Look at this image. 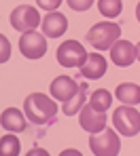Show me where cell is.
<instances>
[{
	"instance_id": "obj_20",
	"label": "cell",
	"mask_w": 140,
	"mask_h": 156,
	"mask_svg": "<svg viewBox=\"0 0 140 156\" xmlns=\"http://www.w3.org/2000/svg\"><path fill=\"white\" fill-rule=\"evenodd\" d=\"M91 4H93L91 0H68V6L74 11H87Z\"/></svg>"
},
{
	"instance_id": "obj_6",
	"label": "cell",
	"mask_w": 140,
	"mask_h": 156,
	"mask_svg": "<svg viewBox=\"0 0 140 156\" xmlns=\"http://www.w3.org/2000/svg\"><path fill=\"white\" fill-rule=\"evenodd\" d=\"M87 59V51L79 40H64L57 47V61L64 68H81Z\"/></svg>"
},
{
	"instance_id": "obj_7",
	"label": "cell",
	"mask_w": 140,
	"mask_h": 156,
	"mask_svg": "<svg viewBox=\"0 0 140 156\" xmlns=\"http://www.w3.org/2000/svg\"><path fill=\"white\" fill-rule=\"evenodd\" d=\"M19 51L28 59H40L47 53V38L40 36L36 30L34 32H26L19 38Z\"/></svg>"
},
{
	"instance_id": "obj_10",
	"label": "cell",
	"mask_w": 140,
	"mask_h": 156,
	"mask_svg": "<svg viewBox=\"0 0 140 156\" xmlns=\"http://www.w3.org/2000/svg\"><path fill=\"white\" fill-rule=\"evenodd\" d=\"M49 91H51V97H53V99L66 104V101L79 91V84H77L74 78H70V76H57V78H53Z\"/></svg>"
},
{
	"instance_id": "obj_22",
	"label": "cell",
	"mask_w": 140,
	"mask_h": 156,
	"mask_svg": "<svg viewBox=\"0 0 140 156\" xmlns=\"http://www.w3.org/2000/svg\"><path fill=\"white\" fill-rule=\"evenodd\" d=\"M26 156H49V152H47L45 148H32Z\"/></svg>"
},
{
	"instance_id": "obj_13",
	"label": "cell",
	"mask_w": 140,
	"mask_h": 156,
	"mask_svg": "<svg viewBox=\"0 0 140 156\" xmlns=\"http://www.w3.org/2000/svg\"><path fill=\"white\" fill-rule=\"evenodd\" d=\"M0 125L6 131H11V133H21V131H26V127H28V122L24 118V112L19 108H6L0 114Z\"/></svg>"
},
{
	"instance_id": "obj_19",
	"label": "cell",
	"mask_w": 140,
	"mask_h": 156,
	"mask_svg": "<svg viewBox=\"0 0 140 156\" xmlns=\"http://www.w3.org/2000/svg\"><path fill=\"white\" fill-rule=\"evenodd\" d=\"M11 57V42L4 34H0V63H6Z\"/></svg>"
},
{
	"instance_id": "obj_4",
	"label": "cell",
	"mask_w": 140,
	"mask_h": 156,
	"mask_svg": "<svg viewBox=\"0 0 140 156\" xmlns=\"http://www.w3.org/2000/svg\"><path fill=\"white\" fill-rule=\"evenodd\" d=\"M89 148L96 156H117L121 150V139L112 129H104L89 137Z\"/></svg>"
},
{
	"instance_id": "obj_5",
	"label": "cell",
	"mask_w": 140,
	"mask_h": 156,
	"mask_svg": "<svg viewBox=\"0 0 140 156\" xmlns=\"http://www.w3.org/2000/svg\"><path fill=\"white\" fill-rule=\"evenodd\" d=\"M40 21H43V19H40L36 6H32V4H19V6L13 9V13H11V26L15 27L17 32H21V34L34 32Z\"/></svg>"
},
{
	"instance_id": "obj_14",
	"label": "cell",
	"mask_w": 140,
	"mask_h": 156,
	"mask_svg": "<svg viewBox=\"0 0 140 156\" xmlns=\"http://www.w3.org/2000/svg\"><path fill=\"white\" fill-rule=\"evenodd\" d=\"M115 95H117V99L123 105H138L140 104V84L121 82V84L115 89Z\"/></svg>"
},
{
	"instance_id": "obj_1",
	"label": "cell",
	"mask_w": 140,
	"mask_h": 156,
	"mask_svg": "<svg viewBox=\"0 0 140 156\" xmlns=\"http://www.w3.org/2000/svg\"><path fill=\"white\" fill-rule=\"evenodd\" d=\"M24 112H26L30 122H34V125H47V122H51L55 118L57 104L53 101V97H49L45 93H32L24 101Z\"/></svg>"
},
{
	"instance_id": "obj_18",
	"label": "cell",
	"mask_w": 140,
	"mask_h": 156,
	"mask_svg": "<svg viewBox=\"0 0 140 156\" xmlns=\"http://www.w3.org/2000/svg\"><path fill=\"white\" fill-rule=\"evenodd\" d=\"M98 9H100V13H102L104 17L115 19V17L123 11V2H121V0H100V2H98Z\"/></svg>"
},
{
	"instance_id": "obj_24",
	"label": "cell",
	"mask_w": 140,
	"mask_h": 156,
	"mask_svg": "<svg viewBox=\"0 0 140 156\" xmlns=\"http://www.w3.org/2000/svg\"><path fill=\"white\" fill-rule=\"evenodd\" d=\"M136 59H138V61H140V42H138V44H136Z\"/></svg>"
},
{
	"instance_id": "obj_15",
	"label": "cell",
	"mask_w": 140,
	"mask_h": 156,
	"mask_svg": "<svg viewBox=\"0 0 140 156\" xmlns=\"http://www.w3.org/2000/svg\"><path fill=\"white\" fill-rule=\"evenodd\" d=\"M87 89H89L87 84H79V91H77V93H74L66 104H64L62 110H64V114H66V116H74L77 112H81V110H83L85 99H87Z\"/></svg>"
},
{
	"instance_id": "obj_11",
	"label": "cell",
	"mask_w": 140,
	"mask_h": 156,
	"mask_svg": "<svg viewBox=\"0 0 140 156\" xmlns=\"http://www.w3.org/2000/svg\"><path fill=\"white\" fill-rule=\"evenodd\" d=\"M106 68H108V63H106L104 55H100V53H87V59L81 66V74L87 80H96V78H102L106 74Z\"/></svg>"
},
{
	"instance_id": "obj_12",
	"label": "cell",
	"mask_w": 140,
	"mask_h": 156,
	"mask_svg": "<svg viewBox=\"0 0 140 156\" xmlns=\"http://www.w3.org/2000/svg\"><path fill=\"white\" fill-rule=\"evenodd\" d=\"M43 23V32H45V36H49V38H59V36H64V32L68 30V21H66V17L62 15V13H47L45 15V19L40 21Z\"/></svg>"
},
{
	"instance_id": "obj_3",
	"label": "cell",
	"mask_w": 140,
	"mask_h": 156,
	"mask_svg": "<svg viewBox=\"0 0 140 156\" xmlns=\"http://www.w3.org/2000/svg\"><path fill=\"white\" fill-rule=\"evenodd\" d=\"M112 125L123 137H134L140 133V112L132 105H121L112 112Z\"/></svg>"
},
{
	"instance_id": "obj_17",
	"label": "cell",
	"mask_w": 140,
	"mask_h": 156,
	"mask_svg": "<svg viewBox=\"0 0 140 156\" xmlns=\"http://www.w3.org/2000/svg\"><path fill=\"white\" fill-rule=\"evenodd\" d=\"M19 150H21L19 137H15L13 133L2 135V139H0V156H19Z\"/></svg>"
},
{
	"instance_id": "obj_9",
	"label": "cell",
	"mask_w": 140,
	"mask_h": 156,
	"mask_svg": "<svg viewBox=\"0 0 140 156\" xmlns=\"http://www.w3.org/2000/svg\"><path fill=\"white\" fill-rule=\"evenodd\" d=\"M111 59L115 66L119 68H127L136 61V47L130 40H117L111 47Z\"/></svg>"
},
{
	"instance_id": "obj_21",
	"label": "cell",
	"mask_w": 140,
	"mask_h": 156,
	"mask_svg": "<svg viewBox=\"0 0 140 156\" xmlns=\"http://www.w3.org/2000/svg\"><path fill=\"white\" fill-rule=\"evenodd\" d=\"M36 4H38V6H43V9H47L49 13H53V11H55L57 6L62 4V2H59V0H53V2H51V0H38Z\"/></svg>"
},
{
	"instance_id": "obj_25",
	"label": "cell",
	"mask_w": 140,
	"mask_h": 156,
	"mask_svg": "<svg viewBox=\"0 0 140 156\" xmlns=\"http://www.w3.org/2000/svg\"><path fill=\"white\" fill-rule=\"evenodd\" d=\"M136 17H138V21H140V2H138V6H136Z\"/></svg>"
},
{
	"instance_id": "obj_16",
	"label": "cell",
	"mask_w": 140,
	"mask_h": 156,
	"mask_svg": "<svg viewBox=\"0 0 140 156\" xmlns=\"http://www.w3.org/2000/svg\"><path fill=\"white\" fill-rule=\"evenodd\" d=\"M112 104V95L106 89H96L89 97V105L96 110V112H106Z\"/></svg>"
},
{
	"instance_id": "obj_8",
	"label": "cell",
	"mask_w": 140,
	"mask_h": 156,
	"mask_svg": "<svg viewBox=\"0 0 140 156\" xmlns=\"http://www.w3.org/2000/svg\"><path fill=\"white\" fill-rule=\"evenodd\" d=\"M79 122H81V129H85L87 133H91V135H96V133L106 129V122L108 120H106V112H96L91 105L87 104L81 110Z\"/></svg>"
},
{
	"instance_id": "obj_23",
	"label": "cell",
	"mask_w": 140,
	"mask_h": 156,
	"mask_svg": "<svg viewBox=\"0 0 140 156\" xmlns=\"http://www.w3.org/2000/svg\"><path fill=\"white\" fill-rule=\"evenodd\" d=\"M59 156H83L79 150H74V148H66V150H62Z\"/></svg>"
},
{
	"instance_id": "obj_2",
	"label": "cell",
	"mask_w": 140,
	"mask_h": 156,
	"mask_svg": "<svg viewBox=\"0 0 140 156\" xmlns=\"http://www.w3.org/2000/svg\"><path fill=\"white\" fill-rule=\"evenodd\" d=\"M87 40L93 49L106 51L117 40H121V26L115 21H100L87 32Z\"/></svg>"
}]
</instances>
